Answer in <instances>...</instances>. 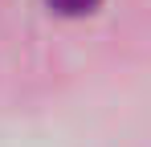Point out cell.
Segmentation results:
<instances>
[{
	"instance_id": "cell-1",
	"label": "cell",
	"mask_w": 151,
	"mask_h": 147,
	"mask_svg": "<svg viewBox=\"0 0 151 147\" xmlns=\"http://www.w3.org/2000/svg\"><path fill=\"white\" fill-rule=\"evenodd\" d=\"M53 12H61V17H86V12H94L102 0H45Z\"/></svg>"
}]
</instances>
